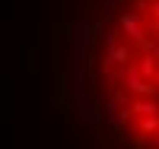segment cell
I'll use <instances>...</instances> for the list:
<instances>
[{
    "instance_id": "cell-1",
    "label": "cell",
    "mask_w": 159,
    "mask_h": 149,
    "mask_svg": "<svg viewBox=\"0 0 159 149\" xmlns=\"http://www.w3.org/2000/svg\"><path fill=\"white\" fill-rule=\"evenodd\" d=\"M111 121L134 143H159V0H127L96 57Z\"/></svg>"
}]
</instances>
